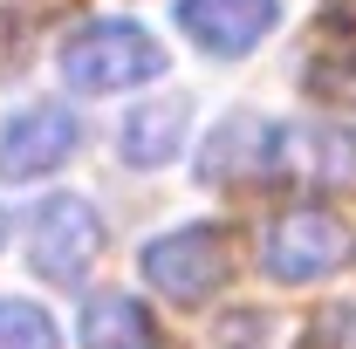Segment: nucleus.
<instances>
[{
	"label": "nucleus",
	"instance_id": "f257e3e1",
	"mask_svg": "<svg viewBox=\"0 0 356 349\" xmlns=\"http://www.w3.org/2000/svg\"><path fill=\"white\" fill-rule=\"evenodd\" d=\"M55 69H62V83L83 89V96H117V89H137L151 76H165V48L137 21H83L62 42Z\"/></svg>",
	"mask_w": 356,
	"mask_h": 349
},
{
	"label": "nucleus",
	"instance_id": "f03ea898",
	"mask_svg": "<svg viewBox=\"0 0 356 349\" xmlns=\"http://www.w3.org/2000/svg\"><path fill=\"white\" fill-rule=\"evenodd\" d=\"M144 281L178 308H199L213 302L226 288V274H233V240H226V226H178V233H158L144 254Z\"/></svg>",
	"mask_w": 356,
	"mask_h": 349
},
{
	"label": "nucleus",
	"instance_id": "7ed1b4c3",
	"mask_svg": "<svg viewBox=\"0 0 356 349\" xmlns=\"http://www.w3.org/2000/svg\"><path fill=\"white\" fill-rule=\"evenodd\" d=\"M96 254H103V219H96L89 199L55 192V199L35 206V219H28V261H35L42 281L76 288L89 267H96Z\"/></svg>",
	"mask_w": 356,
	"mask_h": 349
},
{
	"label": "nucleus",
	"instance_id": "20e7f679",
	"mask_svg": "<svg viewBox=\"0 0 356 349\" xmlns=\"http://www.w3.org/2000/svg\"><path fill=\"white\" fill-rule=\"evenodd\" d=\"M350 254H356V233L336 213H322V206H295V213H281L274 226H267V247H261L267 274L288 281V288L336 274Z\"/></svg>",
	"mask_w": 356,
	"mask_h": 349
},
{
	"label": "nucleus",
	"instance_id": "39448f33",
	"mask_svg": "<svg viewBox=\"0 0 356 349\" xmlns=\"http://www.w3.org/2000/svg\"><path fill=\"white\" fill-rule=\"evenodd\" d=\"M83 144V124L62 110V103H28L0 124V178L7 185H28V178L62 172Z\"/></svg>",
	"mask_w": 356,
	"mask_h": 349
},
{
	"label": "nucleus",
	"instance_id": "423d86ee",
	"mask_svg": "<svg viewBox=\"0 0 356 349\" xmlns=\"http://www.w3.org/2000/svg\"><path fill=\"white\" fill-rule=\"evenodd\" d=\"M172 14H178V28L192 35V48L233 62V55H254L274 35L281 0H178Z\"/></svg>",
	"mask_w": 356,
	"mask_h": 349
},
{
	"label": "nucleus",
	"instance_id": "0eeeda50",
	"mask_svg": "<svg viewBox=\"0 0 356 349\" xmlns=\"http://www.w3.org/2000/svg\"><path fill=\"white\" fill-rule=\"evenodd\" d=\"M261 158L274 172H302L315 185H343V178H356V131L350 124H329V117H309V124L267 131Z\"/></svg>",
	"mask_w": 356,
	"mask_h": 349
},
{
	"label": "nucleus",
	"instance_id": "6e6552de",
	"mask_svg": "<svg viewBox=\"0 0 356 349\" xmlns=\"http://www.w3.org/2000/svg\"><path fill=\"white\" fill-rule=\"evenodd\" d=\"M185 124H192V103L185 96H158V103H137L131 117L117 124V158L131 172H158L172 165L178 144H185Z\"/></svg>",
	"mask_w": 356,
	"mask_h": 349
},
{
	"label": "nucleus",
	"instance_id": "1a4fd4ad",
	"mask_svg": "<svg viewBox=\"0 0 356 349\" xmlns=\"http://www.w3.org/2000/svg\"><path fill=\"white\" fill-rule=\"evenodd\" d=\"M83 349H158V329L131 295H96L83 308Z\"/></svg>",
	"mask_w": 356,
	"mask_h": 349
},
{
	"label": "nucleus",
	"instance_id": "9d476101",
	"mask_svg": "<svg viewBox=\"0 0 356 349\" xmlns=\"http://www.w3.org/2000/svg\"><path fill=\"white\" fill-rule=\"evenodd\" d=\"M254 137H261L254 117H226L220 131H213V151L199 158V172H206V178H226V165H254V158L267 151V144H254Z\"/></svg>",
	"mask_w": 356,
	"mask_h": 349
},
{
	"label": "nucleus",
	"instance_id": "9b49d317",
	"mask_svg": "<svg viewBox=\"0 0 356 349\" xmlns=\"http://www.w3.org/2000/svg\"><path fill=\"white\" fill-rule=\"evenodd\" d=\"M0 349H62V329L35 302H0Z\"/></svg>",
	"mask_w": 356,
	"mask_h": 349
},
{
	"label": "nucleus",
	"instance_id": "f8f14e48",
	"mask_svg": "<svg viewBox=\"0 0 356 349\" xmlns=\"http://www.w3.org/2000/svg\"><path fill=\"white\" fill-rule=\"evenodd\" d=\"M0 240H7V213H0Z\"/></svg>",
	"mask_w": 356,
	"mask_h": 349
}]
</instances>
